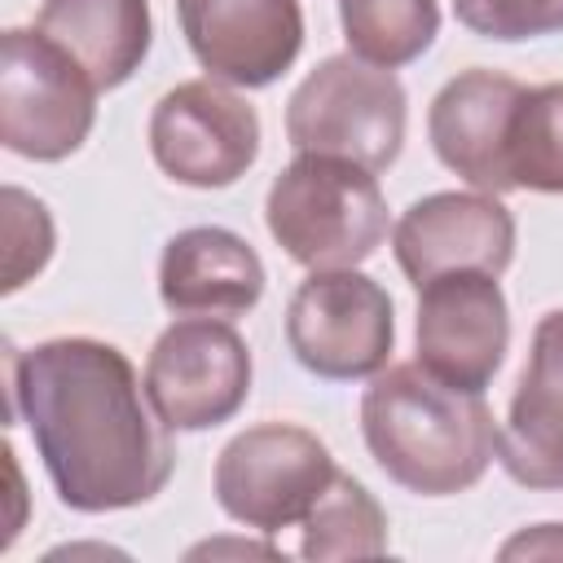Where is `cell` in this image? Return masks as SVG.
Listing matches in <instances>:
<instances>
[{
	"label": "cell",
	"instance_id": "obj_1",
	"mask_svg": "<svg viewBox=\"0 0 563 563\" xmlns=\"http://www.w3.org/2000/svg\"><path fill=\"white\" fill-rule=\"evenodd\" d=\"M9 422H26L62 506L79 515L132 510L158 497L176 471L172 427L145 378L101 339L66 334L26 352L4 347Z\"/></svg>",
	"mask_w": 563,
	"mask_h": 563
},
{
	"label": "cell",
	"instance_id": "obj_6",
	"mask_svg": "<svg viewBox=\"0 0 563 563\" xmlns=\"http://www.w3.org/2000/svg\"><path fill=\"white\" fill-rule=\"evenodd\" d=\"M286 347L312 378H374L396 347L391 295L361 268L308 273L286 303Z\"/></svg>",
	"mask_w": 563,
	"mask_h": 563
},
{
	"label": "cell",
	"instance_id": "obj_2",
	"mask_svg": "<svg viewBox=\"0 0 563 563\" xmlns=\"http://www.w3.org/2000/svg\"><path fill=\"white\" fill-rule=\"evenodd\" d=\"M361 435L378 471L418 497H453L484 479L497 427L484 391H462L418 361L387 365L361 396Z\"/></svg>",
	"mask_w": 563,
	"mask_h": 563
},
{
	"label": "cell",
	"instance_id": "obj_12",
	"mask_svg": "<svg viewBox=\"0 0 563 563\" xmlns=\"http://www.w3.org/2000/svg\"><path fill=\"white\" fill-rule=\"evenodd\" d=\"M176 18L198 66L233 88L277 84L303 48L299 0H176Z\"/></svg>",
	"mask_w": 563,
	"mask_h": 563
},
{
	"label": "cell",
	"instance_id": "obj_14",
	"mask_svg": "<svg viewBox=\"0 0 563 563\" xmlns=\"http://www.w3.org/2000/svg\"><path fill=\"white\" fill-rule=\"evenodd\" d=\"M497 462L523 488H563V308H550L497 427Z\"/></svg>",
	"mask_w": 563,
	"mask_h": 563
},
{
	"label": "cell",
	"instance_id": "obj_5",
	"mask_svg": "<svg viewBox=\"0 0 563 563\" xmlns=\"http://www.w3.org/2000/svg\"><path fill=\"white\" fill-rule=\"evenodd\" d=\"M97 84L35 26H9L0 40V141L31 163L70 158L97 123Z\"/></svg>",
	"mask_w": 563,
	"mask_h": 563
},
{
	"label": "cell",
	"instance_id": "obj_7",
	"mask_svg": "<svg viewBox=\"0 0 563 563\" xmlns=\"http://www.w3.org/2000/svg\"><path fill=\"white\" fill-rule=\"evenodd\" d=\"M334 475L339 466L330 449L308 427L260 422L220 449L211 493L233 523L273 537L290 523H303Z\"/></svg>",
	"mask_w": 563,
	"mask_h": 563
},
{
	"label": "cell",
	"instance_id": "obj_13",
	"mask_svg": "<svg viewBox=\"0 0 563 563\" xmlns=\"http://www.w3.org/2000/svg\"><path fill=\"white\" fill-rule=\"evenodd\" d=\"M523 84L488 70V66H471L457 70L431 101L427 110V136L435 158L457 172L471 189L484 194H510V128H515V110L523 101Z\"/></svg>",
	"mask_w": 563,
	"mask_h": 563
},
{
	"label": "cell",
	"instance_id": "obj_22",
	"mask_svg": "<svg viewBox=\"0 0 563 563\" xmlns=\"http://www.w3.org/2000/svg\"><path fill=\"white\" fill-rule=\"evenodd\" d=\"M501 559H563V523H537L515 532L501 550Z\"/></svg>",
	"mask_w": 563,
	"mask_h": 563
},
{
	"label": "cell",
	"instance_id": "obj_23",
	"mask_svg": "<svg viewBox=\"0 0 563 563\" xmlns=\"http://www.w3.org/2000/svg\"><path fill=\"white\" fill-rule=\"evenodd\" d=\"M220 550H229V554H268V559L282 554L277 545H255V541H207V545H194L189 559H198V554H220Z\"/></svg>",
	"mask_w": 563,
	"mask_h": 563
},
{
	"label": "cell",
	"instance_id": "obj_21",
	"mask_svg": "<svg viewBox=\"0 0 563 563\" xmlns=\"http://www.w3.org/2000/svg\"><path fill=\"white\" fill-rule=\"evenodd\" d=\"M453 18L479 40H541L563 31V0H453Z\"/></svg>",
	"mask_w": 563,
	"mask_h": 563
},
{
	"label": "cell",
	"instance_id": "obj_9",
	"mask_svg": "<svg viewBox=\"0 0 563 563\" xmlns=\"http://www.w3.org/2000/svg\"><path fill=\"white\" fill-rule=\"evenodd\" d=\"M150 154L163 176L189 189H224L260 158V114L233 84L185 79L150 114Z\"/></svg>",
	"mask_w": 563,
	"mask_h": 563
},
{
	"label": "cell",
	"instance_id": "obj_15",
	"mask_svg": "<svg viewBox=\"0 0 563 563\" xmlns=\"http://www.w3.org/2000/svg\"><path fill=\"white\" fill-rule=\"evenodd\" d=\"M264 260L220 224H194L167 238L158 260V299L176 317H242L264 299Z\"/></svg>",
	"mask_w": 563,
	"mask_h": 563
},
{
	"label": "cell",
	"instance_id": "obj_4",
	"mask_svg": "<svg viewBox=\"0 0 563 563\" xmlns=\"http://www.w3.org/2000/svg\"><path fill=\"white\" fill-rule=\"evenodd\" d=\"M405 123V84L356 53L317 62L286 101V141L295 154L352 158L369 172H387L400 158Z\"/></svg>",
	"mask_w": 563,
	"mask_h": 563
},
{
	"label": "cell",
	"instance_id": "obj_11",
	"mask_svg": "<svg viewBox=\"0 0 563 563\" xmlns=\"http://www.w3.org/2000/svg\"><path fill=\"white\" fill-rule=\"evenodd\" d=\"M391 251L413 290L457 268L501 277L515 260V216L497 194L440 189L405 207L391 229Z\"/></svg>",
	"mask_w": 563,
	"mask_h": 563
},
{
	"label": "cell",
	"instance_id": "obj_19",
	"mask_svg": "<svg viewBox=\"0 0 563 563\" xmlns=\"http://www.w3.org/2000/svg\"><path fill=\"white\" fill-rule=\"evenodd\" d=\"M510 180L532 194H563V84L523 92L510 128Z\"/></svg>",
	"mask_w": 563,
	"mask_h": 563
},
{
	"label": "cell",
	"instance_id": "obj_17",
	"mask_svg": "<svg viewBox=\"0 0 563 563\" xmlns=\"http://www.w3.org/2000/svg\"><path fill=\"white\" fill-rule=\"evenodd\" d=\"M303 559H383L387 554V515L374 501V493L339 471L330 488L317 497V506L303 515L299 537Z\"/></svg>",
	"mask_w": 563,
	"mask_h": 563
},
{
	"label": "cell",
	"instance_id": "obj_20",
	"mask_svg": "<svg viewBox=\"0 0 563 563\" xmlns=\"http://www.w3.org/2000/svg\"><path fill=\"white\" fill-rule=\"evenodd\" d=\"M53 216L48 207L18 189V185H4V282L0 290L13 295L22 290L48 260H53Z\"/></svg>",
	"mask_w": 563,
	"mask_h": 563
},
{
	"label": "cell",
	"instance_id": "obj_3",
	"mask_svg": "<svg viewBox=\"0 0 563 563\" xmlns=\"http://www.w3.org/2000/svg\"><path fill=\"white\" fill-rule=\"evenodd\" d=\"M264 224L308 273L356 268L387 238V198L378 189V172L352 158L295 154V163H286L268 185Z\"/></svg>",
	"mask_w": 563,
	"mask_h": 563
},
{
	"label": "cell",
	"instance_id": "obj_16",
	"mask_svg": "<svg viewBox=\"0 0 563 563\" xmlns=\"http://www.w3.org/2000/svg\"><path fill=\"white\" fill-rule=\"evenodd\" d=\"M35 31L66 48L101 92L128 84L154 44L150 0H44Z\"/></svg>",
	"mask_w": 563,
	"mask_h": 563
},
{
	"label": "cell",
	"instance_id": "obj_10",
	"mask_svg": "<svg viewBox=\"0 0 563 563\" xmlns=\"http://www.w3.org/2000/svg\"><path fill=\"white\" fill-rule=\"evenodd\" d=\"M418 365L435 378L484 391L510 347V308L493 273L457 268L418 286Z\"/></svg>",
	"mask_w": 563,
	"mask_h": 563
},
{
	"label": "cell",
	"instance_id": "obj_18",
	"mask_svg": "<svg viewBox=\"0 0 563 563\" xmlns=\"http://www.w3.org/2000/svg\"><path fill=\"white\" fill-rule=\"evenodd\" d=\"M339 22L347 53L374 66H409L440 35L435 0H339Z\"/></svg>",
	"mask_w": 563,
	"mask_h": 563
},
{
	"label": "cell",
	"instance_id": "obj_8",
	"mask_svg": "<svg viewBox=\"0 0 563 563\" xmlns=\"http://www.w3.org/2000/svg\"><path fill=\"white\" fill-rule=\"evenodd\" d=\"M251 347L224 317H176L145 356V391L172 431H211L251 396Z\"/></svg>",
	"mask_w": 563,
	"mask_h": 563
}]
</instances>
